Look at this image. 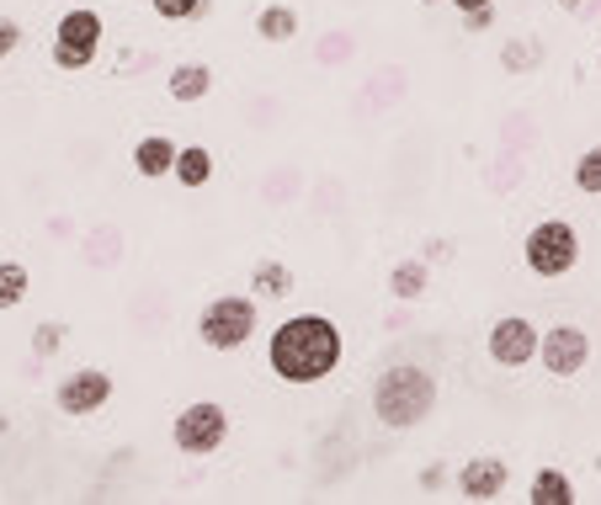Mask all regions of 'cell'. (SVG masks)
<instances>
[{
	"label": "cell",
	"instance_id": "cell-1",
	"mask_svg": "<svg viewBox=\"0 0 601 505\" xmlns=\"http://www.w3.org/2000/svg\"><path fill=\"white\" fill-rule=\"evenodd\" d=\"M341 352H346V341H341V330L325 314H293V320H282V325L271 330V341H267L271 373L282 384H299V388L331 378L335 367H341Z\"/></svg>",
	"mask_w": 601,
	"mask_h": 505
},
{
	"label": "cell",
	"instance_id": "cell-2",
	"mask_svg": "<svg viewBox=\"0 0 601 505\" xmlns=\"http://www.w3.org/2000/svg\"><path fill=\"white\" fill-rule=\"evenodd\" d=\"M437 410V373L421 362H394L373 378V420L384 431H410Z\"/></svg>",
	"mask_w": 601,
	"mask_h": 505
},
{
	"label": "cell",
	"instance_id": "cell-3",
	"mask_svg": "<svg viewBox=\"0 0 601 505\" xmlns=\"http://www.w3.org/2000/svg\"><path fill=\"white\" fill-rule=\"evenodd\" d=\"M256 298L245 293H218L213 303H203V314H197V335H203V346L213 352H240L245 341L256 335Z\"/></svg>",
	"mask_w": 601,
	"mask_h": 505
},
{
	"label": "cell",
	"instance_id": "cell-4",
	"mask_svg": "<svg viewBox=\"0 0 601 505\" xmlns=\"http://www.w3.org/2000/svg\"><path fill=\"white\" fill-rule=\"evenodd\" d=\"M522 261H527V271L543 277V282L575 271V261H580V235H575V224L570 218H543L538 229L522 239Z\"/></svg>",
	"mask_w": 601,
	"mask_h": 505
},
{
	"label": "cell",
	"instance_id": "cell-5",
	"mask_svg": "<svg viewBox=\"0 0 601 505\" xmlns=\"http://www.w3.org/2000/svg\"><path fill=\"white\" fill-rule=\"evenodd\" d=\"M224 437H229V410L213 405V399H192V405H181L176 426H171V442H176L186 458H208V452H218Z\"/></svg>",
	"mask_w": 601,
	"mask_h": 505
},
{
	"label": "cell",
	"instance_id": "cell-6",
	"mask_svg": "<svg viewBox=\"0 0 601 505\" xmlns=\"http://www.w3.org/2000/svg\"><path fill=\"white\" fill-rule=\"evenodd\" d=\"M101 17L90 11V6H69L60 17V28H54V64L60 69H90L96 64V49H101Z\"/></svg>",
	"mask_w": 601,
	"mask_h": 505
},
{
	"label": "cell",
	"instance_id": "cell-7",
	"mask_svg": "<svg viewBox=\"0 0 601 505\" xmlns=\"http://www.w3.org/2000/svg\"><path fill=\"white\" fill-rule=\"evenodd\" d=\"M410 96V69L405 64H378L357 90H352V122H378Z\"/></svg>",
	"mask_w": 601,
	"mask_h": 505
},
{
	"label": "cell",
	"instance_id": "cell-8",
	"mask_svg": "<svg viewBox=\"0 0 601 505\" xmlns=\"http://www.w3.org/2000/svg\"><path fill=\"white\" fill-rule=\"evenodd\" d=\"M538 335H543V330L533 325L527 314H506V320H495V325H490V335H484V352H490V362H495V367L516 373V367L538 362Z\"/></svg>",
	"mask_w": 601,
	"mask_h": 505
},
{
	"label": "cell",
	"instance_id": "cell-9",
	"mask_svg": "<svg viewBox=\"0 0 601 505\" xmlns=\"http://www.w3.org/2000/svg\"><path fill=\"white\" fill-rule=\"evenodd\" d=\"M107 399H112V373H101V367H75V373L60 378V388H54V405H60V416H69V420L96 416Z\"/></svg>",
	"mask_w": 601,
	"mask_h": 505
},
{
	"label": "cell",
	"instance_id": "cell-10",
	"mask_svg": "<svg viewBox=\"0 0 601 505\" xmlns=\"http://www.w3.org/2000/svg\"><path fill=\"white\" fill-rule=\"evenodd\" d=\"M538 362L548 367V378H575L591 362V335L580 325H554L538 335Z\"/></svg>",
	"mask_w": 601,
	"mask_h": 505
},
{
	"label": "cell",
	"instance_id": "cell-11",
	"mask_svg": "<svg viewBox=\"0 0 601 505\" xmlns=\"http://www.w3.org/2000/svg\"><path fill=\"white\" fill-rule=\"evenodd\" d=\"M506 484H512V469L495 452H480V458H469L458 469V495L463 501H495V495H506Z\"/></svg>",
	"mask_w": 601,
	"mask_h": 505
},
{
	"label": "cell",
	"instance_id": "cell-12",
	"mask_svg": "<svg viewBox=\"0 0 601 505\" xmlns=\"http://www.w3.org/2000/svg\"><path fill=\"white\" fill-rule=\"evenodd\" d=\"M522 181H527V154H516V149H495L480 171V186L490 197H512Z\"/></svg>",
	"mask_w": 601,
	"mask_h": 505
},
{
	"label": "cell",
	"instance_id": "cell-13",
	"mask_svg": "<svg viewBox=\"0 0 601 505\" xmlns=\"http://www.w3.org/2000/svg\"><path fill=\"white\" fill-rule=\"evenodd\" d=\"M176 139L171 133H144L139 144H133V171L144 181H160V176H171V165H176Z\"/></svg>",
	"mask_w": 601,
	"mask_h": 505
},
{
	"label": "cell",
	"instance_id": "cell-14",
	"mask_svg": "<svg viewBox=\"0 0 601 505\" xmlns=\"http://www.w3.org/2000/svg\"><path fill=\"white\" fill-rule=\"evenodd\" d=\"M303 186H309L303 165L282 160V165H271L267 176H261V203H267V208H293V203L303 197Z\"/></svg>",
	"mask_w": 601,
	"mask_h": 505
},
{
	"label": "cell",
	"instance_id": "cell-15",
	"mask_svg": "<svg viewBox=\"0 0 601 505\" xmlns=\"http://www.w3.org/2000/svg\"><path fill=\"white\" fill-rule=\"evenodd\" d=\"M303 197H309V218H346V203H352V186L341 176H314L303 186Z\"/></svg>",
	"mask_w": 601,
	"mask_h": 505
},
{
	"label": "cell",
	"instance_id": "cell-16",
	"mask_svg": "<svg viewBox=\"0 0 601 505\" xmlns=\"http://www.w3.org/2000/svg\"><path fill=\"white\" fill-rule=\"evenodd\" d=\"M426 288H431V261H426V256H410V261H394L389 267V298L394 303H421Z\"/></svg>",
	"mask_w": 601,
	"mask_h": 505
},
{
	"label": "cell",
	"instance_id": "cell-17",
	"mask_svg": "<svg viewBox=\"0 0 601 505\" xmlns=\"http://www.w3.org/2000/svg\"><path fill=\"white\" fill-rule=\"evenodd\" d=\"M362 49V37L352 28H325L314 37V49H309V60L320 64V69H341V64H352Z\"/></svg>",
	"mask_w": 601,
	"mask_h": 505
},
{
	"label": "cell",
	"instance_id": "cell-18",
	"mask_svg": "<svg viewBox=\"0 0 601 505\" xmlns=\"http://www.w3.org/2000/svg\"><path fill=\"white\" fill-rule=\"evenodd\" d=\"M213 90V69L208 64H197V60H186L171 69V80H165V96L171 101H181V107H192V101H203Z\"/></svg>",
	"mask_w": 601,
	"mask_h": 505
},
{
	"label": "cell",
	"instance_id": "cell-19",
	"mask_svg": "<svg viewBox=\"0 0 601 505\" xmlns=\"http://www.w3.org/2000/svg\"><path fill=\"white\" fill-rule=\"evenodd\" d=\"M171 176H176L186 192L208 186V181H213V149L208 144H181L176 149V165H171Z\"/></svg>",
	"mask_w": 601,
	"mask_h": 505
},
{
	"label": "cell",
	"instance_id": "cell-20",
	"mask_svg": "<svg viewBox=\"0 0 601 505\" xmlns=\"http://www.w3.org/2000/svg\"><path fill=\"white\" fill-rule=\"evenodd\" d=\"M81 256H86V267H118L122 261V229L118 224H96L86 235V245H81Z\"/></svg>",
	"mask_w": 601,
	"mask_h": 505
},
{
	"label": "cell",
	"instance_id": "cell-21",
	"mask_svg": "<svg viewBox=\"0 0 601 505\" xmlns=\"http://www.w3.org/2000/svg\"><path fill=\"white\" fill-rule=\"evenodd\" d=\"M527 505H575V484L565 469H538L527 484Z\"/></svg>",
	"mask_w": 601,
	"mask_h": 505
},
{
	"label": "cell",
	"instance_id": "cell-22",
	"mask_svg": "<svg viewBox=\"0 0 601 505\" xmlns=\"http://www.w3.org/2000/svg\"><path fill=\"white\" fill-rule=\"evenodd\" d=\"M538 64H543V37H533V32L522 37V32H516V37L501 43V69H506V75H533Z\"/></svg>",
	"mask_w": 601,
	"mask_h": 505
},
{
	"label": "cell",
	"instance_id": "cell-23",
	"mask_svg": "<svg viewBox=\"0 0 601 505\" xmlns=\"http://www.w3.org/2000/svg\"><path fill=\"white\" fill-rule=\"evenodd\" d=\"M256 32H261L267 43H293V37H299V11H293V6H261V11H256Z\"/></svg>",
	"mask_w": 601,
	"mask_h": 505
},
{
	"label": "cell",
	"instance_id": "cell-24",
	"mask_svg": "<svg viewBox=\"0 0 601 505\" xmlns=\"http://www.w3.org/2000/svg\"><path fill=\"white\" fill-rule=\"evenodd\" d=\"M250 288L261 298H288L293 293V271H288V261H256L250 267Z\"/></svg>",
	"mask_w": 601,
	"mask_h": 505
},
{
	"label": "cell",
	"instance_id": "cell-25",
	"mask_svg": "<svg viewBox=\"0 0 601 505\" xmlns=\"http://www.w3.org/2000/svg\"><path fill=\"white\" fill-rule=\"evenodd\" d=\"M533 144H538V118H533V112H506V118H501V149L527 154Z\"/></svg>",
	"mask_w": 601,
	"mask_h": 505
},
{
	"label": "cell",
	"instance_id": "cell-26",
	"mask_svg": "<svg viewBox=\"0 0 601 505\" xmlns=\"http://www.w3.org/2000/svg\"><path fill=\"white\" fill-rule=\"evenodd\" d=\"M277 122H282V101H277L271 90H256V96L245 101V128H250V133H271Z\"/></svg>",
	"mask_w": 601,
	"mask_h": 505
},
{
	"label": "cell",
	"instance_id": "cell-27",
	"mask_svg": "<svg viewBox=\"0 0 601 505\" xmlns=\"http://www.w3.org/2000/svg\"><path fill=\"white\" fill-rule=\"evenodd\" d=\"M28 288H32V277L22 261H0V309H17L28 298Z\"/></svg>",
	"mask_w": 601,
	"mask_h": 505
},
{
	"label": "cell",
	"instance_id": "cell-28",
	"mask_svg": "<svg viewBox=\"0 0 601 505\" xmlns=\"http://www.w3.org/2000/svg\"><path fill=\"white\" fill-rule=\"evenodd\" d=\"M64 341H69V325H60V320H43V325L32 330V357L49 362L54 352H64Z\"/></svg>",
	"mask_w": 601,
	"mask_h": 505
},
{
	"label": "cell",
	"instance_id": "cell-29",
	"mask_svg": "<svg viewBox=\"0 0 601 505\" xmlns=\"http://www.w3.org/2000/svg\"><path fill=\"white\" fill-rule=\"evenodd\" d=\"M150 6L160 22H197V17H208V0H150Z\"/></svg>",
	"mask_w": 601,
	"mask_h": 505
},
{
	"label": "cell",
	"instance_id": "cell-30",
	"mask_svg": "<svg viewBox=\"0 0 601 505\" xmlns=\"http://www.w3.org/2000/svg\"><path fill=\"white\" fill-rule=\"evenodd\" d=\"M575 186H580L586 197H601V144L586 149V154L575 160Z\"/></svg>",
	"mask_w": 601,
	"mask_h": 505
},
{
	"label": "cell",
	"instance_id": "cell-31",
	"mask_svg": "<svg viewBox=\"0 0 601 505\" xmlns=\"http://www.w3.org/2000/svg\"><path fill=\"white\" fill-rule=\"evenodd\" d=\"M458 22H463V32H469V37H480V32L495 28V6H474V11H458Z\"/></svg>",
	"mask_w": 601,
	"mask_h": 505
},
{
	"label": "cell",
	"instance_id": "cell-32",
	"mask_svg": "<svg viewBox=\"0 0 601 505\" xmlns=\"http://www.w3.org/2000/svg\"><path fill=\"white\" fill-rule=\"evenodd\" d=\"M421 256H426V261H431V267H448L452 256H458V245H452L448 235H431V239H426V245H421Z\"/></svg>",
	"mask_w": 601,
	"mask_h": 505
},
{
	"label": "cell",
	"instance_id": "cell-33",
	"mask_svg": "<svg viewBox=\"0 0 601 505\" xmlns=\"http://www.w3.org/2000/svg\"><path fill=\"white\" fill-rule=\"evenodd\" d=\"M17 49H22V28H17V22H11V17H0V64L11 60V54H17Z\"/></svg>",
	"mask_w": 601,
	"mask_h": 505
},
{
	"label": "cell",
	"instance_id": "cell-34",
	"mask_svg": "<svg viewBox=\"0 0 601 505\" xmlns=\"http://www.w3.org/2000/svg\"><path fill=\"white\" fill-rule=\"evenodd\" d=\"M442 484H448V463H426L421 469V495H442Z\"/></svg>",
	"mask_w": 601,
	"mask_h": 505
},
{
	"label": "cell",
	"instance_id": "cell-35",
	"mask_svg": "<svg viewBox=\"0 0 601 505\" xmlns=\"http://www.w3.org/2000/svg\"><path fill=\"white\" fill-rule=\"evenodd\" d=\"M405 325H410V303H399V309L384 314V330H405Z\"/></svg>",
	"mask_w": 601,
	"mask_h": 505
},
{
	"label": "cell",
	"instance_id": "cell-36",
	"mask_svg": "<svg viewBox=\"0 0 601 505\" xmlns=\"http://www.w3.org/2000/svg\"><path fill=\"white\" fill-rule=\"evenodd\" d=\"M452 11H474V6H490V0H448Z\"/></svg>",
	"mask_w": 601,
	"mask_h": 505
},
{
	"label": "cell",
	"instance_id": "cell-37",
	"mask_svg": "<svg viewBox=\"0 0 601 505\" xmlns=\"http://www.w3.org/2000/svg\"><path fill=\"white\" fill-rule=\"evenodd\" d=\"M6 431H11V420H6V410H0V437H6Z\"/></svg>",
	"mask_w": 601,
	"mask_h": 505
},
{
	"label": "cell",
	"instance_id": "cell-38",
	"mask_svg": "<svg viewBox=\"0 0 601 505\" xmlns=\"http://www.w3.org/2000/svg\"><path fill=\"white\" fill-rule=\"evenodd\" d=\"M559 6H575V11H580V6H586V0H559Z\"/></svg>",
	"mask_w": 601,
	"mask_h": 505
},
{
	"label": "cell",
	"instance_id": "cell-39",
	"mask_svg": "<svg viewBox=\"0 0 601 505\" xmlns=\"http://www.w3.org/2000/svg\"><path fill=\"white\" fill-rule=\"evenodd\" d=\"M580 11H601V0H597V6H580Z\"/></svg>",
	"mask_w": 601,
	"mask_h": 505
},
{
	"label": "cell",
	"instance_id": "cell-40",
	"mask_svg": "<svg viewBox=\"0 0 601 505\" xmlns=\"http://www.w3.org/2000/svg\"><path fill=\"white\" fill-rule=\"evenodd\" d=\"M421 6H437V0H421Z\"/></svg>",
	"mask_w": 601,
	"mask_h": 505
},
{
	"label": "cell",
	"instance_id": "cell-41",
	"mask_svg": "<svg viewBox=\"0 0 601 505\" xmlns=\"http://www.w3.org/2000/svg\"><path fill=\"white\" fill-rule=\"evenodd\" d=\"M597 64H601V60H597Z\"/></svg>",
	"mask_w": 601,
	"mask_h": 505
}]
</instances>
